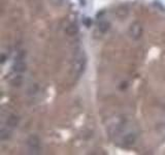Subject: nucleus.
Returning <instances> with one entry per match:
<instances>
[{
  "label": "nucleus",
  "instance_id": "nucleus-8",
  "mask_svg": "<svg viewBox=\"0 0 165 155\" xmlns=\"http://www.w3.org/2000/svg\"><path fill=\"white\" fill-rule=\"evenodd\" d=\"M11 138V132L9 130L7 129H2L1 132H0V139L2 140V141H6V140H8Z\"/></svg>",
  "mask_w": 165,
  "mask_h": 155
},
{
  "label": "nucleus",
  "instance_id": "nucleus-11",
  "mask_svg": "<svg viewBox=\"0 0 165 155\" xmlns=\"http://www.w3.org/2000/svg\"><path fill=\"white\" fill-rule=\"evenodd\" d=\"M53 2L56 3V5H61L62 4V2H63V0H54Z\"/></svg>",
  "mask_w": 165,
  "mask_h": 155
},
{
  "label": "nucleus",
  "instance_id": "nucleus-4",
  "mask_svg": "<svg viewBox=\"0 0 165 155\" xmlns=\"http://www.w3.org/2000/svg\"><path fill=\"white\" fill-rule=\"evenodd\" d=\"M20 123V118L16 115H10L6 120V124L9 127H17Z\"/></svg>",
  "mask_w": 165,
  "mask_h": 155
},
{
  "label": "nucleus",
  "instance_id": "nucleus-1",
  "mask_svg": "<svg viewBox=\"0 0 165 155\" xmlns=\"http://www.w3.org/2000/svg\"><path fill=\"white\" fill-rule=\"evenodd\" d=\"M130 32V36L133 37L134 39H138L141 36V33H143V29H141V26L138 23H133V24L130 26L129 29Z\"/></svg>",
  "mask_w": 165,
  "mask_h": 155
},
{
  "label": "nucleus",
  "instance_id": "nucleus-3",
  "mask_svg": "<svg viewBox=\"0 0 165 155\" xmlns=\"http://www.w3.org/2000/svg\"><path fill=\"white\" fill-rule=\"evenodd\" d=\"M27 143H28L29 148L31 149V150H33V151L38 150V149H39V147H40V141H39V139H38L37 137H35V135H34V137H30Z\"/></svg>",
  "mask_w": 165,
  "mask_h": 155
},
{
  "label": "nucleus",
  "instance_id": "nucleus-5",
  "mask_svg": "<svg viewBox=\"0 0 165 155\" xmlns=\"http://www.w3.org/2000/svg\"><path fill=\"white\" fill-rule=\"evenodd\" d=\"M97 27H98V30L100 31L101 33H105L110 28V23L107 22V21H100L98 23Z\"/></svg>",
  "mask_w": 165,
  "mask_h": 155
},
{
  "label": "nucleus",
  "instance_id": "nucleus-2",
  "mask_svg": "<svg viewBox=\"0 0 165 155\" xmlns=\"http://www.w3.org/2000/svg\"><path fill=\"white\" fill-rule=\"evenodd\" d=\"M26 69H27V64L25 63V61H23V59H17L13 65V70L17 73L24 72L26 71Z\"/></svg>",
  "mask_w": 165,
  "mask_h": 155
},
{
  "label": "nucleus",
  "instance_id": "nucleus-6",
  "mask_svg": "<svg viewBox=\"0 0 165 155\" xmlns=\"http://www.w3.org/2000/svg\"><path fill=\"white\" fill-rule=\"evenodd\" d=\"M65 32H66L68 35L73 36V35H75V34L79 33V27H78V25H75V24H70L66 28Z\"/></svg>",
  "mask_w": 165,
  "mask_h": 155
},
{
  "label": "nucleus",
  "instance_id": "nucleus-10",
  "mask_svg": "<svg viewBox=\"0 0 165 155\" xmlns=\"http://www.w3.org/2000/svg\"><path fill=\"white\" fill-rule=\"evenodd\" d=\"M83 24L85 25L86 27H88V28H89V27H91V25H92V20L90 18H85L83 20Z\"/></svg>",
  "mask_w": 165,
  "mask_h": 155
},
{
  "label": "nucleus",
  "instance_id": "nucleus-9",
  "mask_svg": "<svg viewBox=\"0 0 165 155\" xmlns=\"http://www.w3.org/2000/svg\"><path fill=\"white\" fill-rule=\"evenodd\" d=\"M135 135H134L133 133H129V134H127L125 137V139H124V141H125V143L127 145H132V144H134V142H135Z\"/></svg>",
  "mask_w": 165,
  "mask_h": 155
},
{
  "label": "nucleus",
  "instance_id": "nucleus-7",
  "mask_svg": "<svg viewBox=\"0 0 165 155\" xmlns=\"http://www.w3.org/2000/svg\"><path fill=\"white\" fill-rule=\"evenodd\" d=\"M10 84L13 85L14 87H20L21 85L23 84V78L21 76H17L14 77L13 80L10 81Z\"/></svg>",
  "mask_w": 165,
  "mask_h": 155
}]
</instances>
